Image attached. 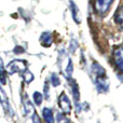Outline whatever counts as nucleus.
<instances>
[{"mask_svg":"<svg viewBox=\"0 0 123 123\" xmlns=\"http://www.w3.org/2000/svg\"><path fill=\"white\" fill-rule=\"evenodd\" d=\"M113 60L117 67L123 72V47H119L113 51Z\"/></svg>","mask_w":123,"mask_h":123,"instance_id":"nucleus-5","label":"nucleus"},{"mask_svg":"<svg viewBox=\"0 0 123 123\" xmlns=\"http://www.w3.org/2000/svg\"><path fill=\"white\" fill-rule=\"evenodd\" d=\"M23 105H24V108H25V111L28 116H32L35 113V109L32 104L30 103V100L27 98V96L24 95V99H23Z\"/></svg>","mask_w":123,"mask_h":123,"instance_id":"nucleus-8","label":"nucleus"},{"mask_svg":"<svg viewBox=\"0 0 123 123\" xmlns=\"http://www.w3.org/2000/svg\"><path fill=\"white\" fill-rule=\"evenodd\" d=\"M70 9H71V12H72V18H74V21L76 22L77 24L80 23V14H79V9L78 6H76V3H74L72 0H70Z\"/></svg>","mask_w":123,"mask_h":123,"instance_id":"nucleus-9","label":"nucleus"},{"mask_svg":"<svg viewBox=\"0 0 123 123\" xmlns=\"http://www.w3.org/2000/svg\"><path fill=\"white\" fill-rule=\"evenodd\" d=\"M43 119L45 123H54V117H53V111L50 108H44L42 111Z\"/></svg>","mask_w":123,"mask_h":123,"instance_id":"nucleus-10","label":"nucleus"},{"mask_svg":"<svg viewBox=\"0 0 123 123\" xmlns=\"http://www.w3.org/2000/svg\"><path fill=\"white\" fill-rule=\"evenodd\" d=\"M52 42H53V38H52V35L51 32H42L40 36V43L43 45L44 48H48V47H51Z\"/></svg>","mask_w":123,"mask_h":123,"instance_id":"nucleus-7","label":"nucleus"},{"mask_svg":"<svg viewBox=\"0 0 123 123\" xmlns=\"http://www.w3.org/2000/svg\"><path fill=\"white\" fill-rule=\"evenodd\" d=\"M0 104H1V106L3 107V109L6 111V112H11L10 103H9V99H8V97H6L4 91L2 90L1 85H0Z\"/></svg>","mask_w":123,"mask_h":123,"instance_id":"nucleus-6","label":"nucleus"},{"mask_svg":"<svg viewBox=\"0 0 123 123\" xmlns=\"http://www.w3.org/2000/svg\"><path fill=\"white\" fill-rule=\"evenodd\" d=\"M57 122L58 123H68L67 118H65V116L64 115H61V113H57Z\"/></svg>","mask_w":123,"mask_h":123,"instance_id":"nucleus-17","label":"nucleus"},{"mask_svg":"<svg viewBox=\"0 0 123 123\" xmlns=\"http://www.w3.org/2000/svg\"><path fill=\"white\" fill-rule=\"evenodd\" d=\"M113 0H95L94 1V9L100 15H104L109 10Z\"/></svg>","mask_w":123,"mask_h":123,"instance_id":"nucleus-3","label":"nucleus"},{"mask_svg":"<svg viewBox=\"0 0 123 123\" xmlns=\"http://www.w3.org/2000/svg\"><path fill=\"white\" fill-rule=\"evenodd\" d=\"M115 18H116V23L119 25V27L121 28V30L123 31V6L118 9Z\"/></svg>","mask_w":123,"mask_h":123,"instance_id":"nucleus-11","label":"nucleus"},{"mask_svg":"<svg viewBox=\"0 0 123 123\" xmlns=\"http://www.w3.org/2000/svg\"><path fill=\"white\" fill-rule=\"evenodd\" d=\"M72 96H74V100L78 102L79 100V96H80V93H79V89H78V85H77L76 81H72Z\"/></svg>","mask_w":123,"mask_h":123,"instance_id":"nucleus-13","label":"nucleus"},{"mask_svg":"<svg viewBox=\"0 0 123 123\" xmlns=\"http://www.w3.org/2000/svg\"><path fill=\"white\" fill-rule=\"evenodd\" d=\"M31 118H32V123H41L40 119H39V117L36 115V113H34Z\"/></svg>","mask_w":123,"mask_h":123,"instance_id":"nucleus-18","label":"nucleus"},{"mask_svg":"<svg viewBox=\"0 0 123 123\" xmlns=\"http://www.w3.org/2000/svg\"><path fill=\"white\" fill-rule=\"evenodd\" d=\"M93 72L96 74V79H95V83L97 85L98 92H106L109 89V80L106 77V72L105 69L102 66L94 64L93 65Z\"/></svg>","mask_w":123,"mask_h":123,"instance_id":"nucleus-1","label":"nucleus"},{"mask_svg":"<svg viewBox=\"0 0 123 123\" xmlns=\"http://www.w3.org/2000/svg\"><path fill=\"white\" fill-rule=\"evenodd\" d=\"M0 68H2V60L0 58Z\"/></svg>","mask_w":123,"mask_h":123,"instance_id":"nucleus-19","label":"nucleus"},{"mask_svg":"<svg viewBox=\"0 0 123 123\" xmlns=\"http://www.w3.org/2000/svg\"><path fill=\"white\" fill-rule=\"evenodd\" d=\"M23 78H24V80H25L26 83H30L32 80H34V74H32V72L29 71V70H25V71H24V74H23Z\"/></svg>","mask_w":123,"mask_h":123,"instance_id":"nucleus-14","label":"nucleus"},{"mask_svg":"<svg viewBox=\"0 0 123 123\" xmlns=\"http://www.w3.org/2000/svg\"><path fill=\"white\" fill-rule=\"evenodd\" d=\"M51 81L54 86H58V85H60V79H58V77L56 76L55 74H53L51 76Z\"/></svg>","mask_w":123,"mask_h":123,"instance_id":"nucleus-16","label":"nucleus"},{"mask_svg":"<svg viewBox=\"0 0 123 123\" xmlns=\"http://www.w3.org/2000/svg\"><path fill=\"white\" fill-rule=\"evenodd\" d=\"M6 81H8V79H6V71L3 68H0V82L2 84H6Z\"/></svg>","mask_w":123,"mask_h":123,"instance_id":"nucleus-15","label":"nucleus"},{"mask_svg":"<svg viewBox=\"0 0 123 123\" xmlns=\"http://www.w3.org/2000/svg\"><path fill=\"white\" fill-rule=\"evenodd\" d=\"M58 105H60L61 109L65 113H69L71 111V103H70L69 98L66 95L65 92H63L60 95V97H58Z\"/></svg>","mask_w":123,"mask_h":123,"instance_id":"nucleus-4","label":"nucleus"},{"mask_svg":"<svg viewBox=\"0 0 123 123\" xmlns=\"http://www.w3.org/2000/svg\"><path fill=\"white\" fill-rule=\"evenodd\" d=\"M25 70H27V63L25 61L22 60H14L6 65V74H13L16 72H24Z\"/></svg>","mask_w":123,"mask_h":123,"instance_id":"nucleus-2","label":"nucleus"},{"mask_svg":"<svg viewBox=\"0 0 123 123\" xmlns=\"http://www.w3.org/2000/svg\"><path fill=\"white\" fill-rule=\"evenodd\" d=\"M32 98H34V102L37 106H40L42 104V100H43V97H42V94L39 93V92H35L34 95H32Z\"/></svg>","mask_w":123,"mask_h":123,"instance_id":"nucleus-12","label":"nucleus"}]
</instances>
